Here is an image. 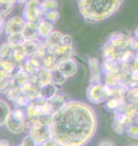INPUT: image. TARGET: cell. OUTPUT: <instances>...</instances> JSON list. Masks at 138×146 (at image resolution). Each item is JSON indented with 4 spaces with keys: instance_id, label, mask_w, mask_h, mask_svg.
<instances>
[{
    "instance_id": "6da1fadb",
    "label": "cell",
    "mask_w": 138,
    "mask_h": 146,
    "mask_svg": "<svg viewBox=\"0 0 138 146\" xmlns=\"http://www.w3.org/2000/svg\"><path fill=\"white\" fill-rule=\"evenodd\" d=\"M124 0H78L80 13L89 22L106 19L120 8Z\"/></svg>"
},
{
    "instance_id": "7a4b0ae2",
    "label": "cell",
    "mask_w": 138,
    "mask_h": 146,
    "mask_svg": "<svg viewBox=\"0 0 138 146\" xmlns=\"http://www.w3.org/2000/svg\"><path fill=\"white\" fill-rule=\"evenodd\" d=\"M22 16L26 22L39 23L43 16L41 2L39 0H30L25 4Z\"/></svg>"
},
{
    "instance_id": "3957f363",
    "label": "cell",
    "mask_w": 138,
    "mask_h": 146,
    "mask_svg": "<svg viewBox=\"0 0 138 146\" xmlns=\"http://www.w3.org/2000/svg\"><path fill=\"white\" fill-rule=\"evenodd\" d=\"M23 113L20 109H15L8 116L5 124L12 133H20L24 129Z\"/></svg>"
},
{
    "instance_id": "277c9868",
    "label": "cell",
    "mask_w": 138,
    "mask_h": 146,
    "mask_svg": "<svg viewBox=\"0 0 138 146\" xmlns=\"http://www.w3.org/2000/svg\"><path fill=\"white\" fill-rule=\"evenodd\" d=\"M113 90L107 85L100 86L98 85H93L88 92L89 93L88 98L93 103H99L104 101L107 97L111 96L113 93Z\"/></svg>"
},
{
    "instance_id": "5b68a950",
    "label": "cell",
    "mask_w": 138,
    "mask_h": 146,
    "mask_svg": "<svg viewBox=\"0 0 138 146\" xmlns=\"http://www.w3.org/2000/svg\"><path fill=\"white\" fill-rule=\"evenodd\" d=\"M30 136L36 143L41 145L43 142L50 139L52 136L51 130L49 125H33L30 131Z\"/></svg>"
},
{
    "instance_id": "8992f818",
    "label": "cell",
    "mask_w": 138,
    "mask_h": 146,
    "mask_svg": "<svg viewBox=\"0 0 138 146\" xmlns=\"http://www.w3.org/2000/svg\"><path fill=\"white\" fill-rule=\"evenodd\" d=\"M26 25V21L20 17H14L8 20L4 27V31L7 35L22 33Z\"/></svg>"
},
{
    "instance_id": "52a82bcc",
    "label": "cell",
    "mask_w": 138,
    "mask_h": 146,
    "mask_svg": "<svg viewBox=\"0 0 138 146\" xmlns=\"http://www.w3.org/2000/svg\"><path fill=\"white\" fill-rule=\"evenodd\" d=\"M73 48L72 46L60 45L52 50V54L56 58V65L57 66L60 63L71 58L73 54Z\"/></svg>"
},
{
    "instance_id": "ba28073f",
    "label": "cell",
    "mask_w": 138,
    "mask_h": 146,
    "mask_svg": "<svg viewBox=\"0 0 138 146\" xmlns=\"http://www.w3.org/2000/svg\"><path fill=\"white\" fill-rule=\"evenodd\" d=\"M39 23L37 22H26V26L22 32L27 40H35L39 36Z\"/></svg>"
},
{
    "instance_id": "9c48e42d",
    "label": "cell",
    "mask_w": 138,
    "mask_h": 146,
    "mask_svg": "<svg viewBox=\"0 0 138 146\" xmlns=\"http://www.w3.org/2000/svg\"><path fill=\"white\" fill-rule=\"evenodd\" d=\"M55 67H57L58 70L66 77H70L75 73L77 68L75 61L71 59L60 63Z\"/></svg>"
},
{
    "instance_id": "30bf717a",
    "label": "cell",
    "mask_w": 138,
    "mask_h": 146,
    "mask_svg": "<svg viewBox=\"0 0 138 146\" xmlns=\"http://www.w3.org/2000/svg\"><path fill=\"white\" fill-rule=\"evenodd\" d=\"M48 104L53 114L61 110L66 104L64 97L61 96H54L47 100Z\"/></svg>"
},
{
    "instance_id": "8fae6325",
    "label": "cell",
    "mask_w": 138,
    "mask_h": 146,
    "mask_svg": "<svg viewBox=\"0 0 138 146\" xmlns=\"http://www.w3.org/2000/svg\"><path fill=\"white\" fill-rule=\"evenodd\" d=\"M6 97L11 101H16L20 96H22L23 93L20 86L14 82L5 92Z\"/></svg>"
},
{
    "instance_id": "7c38bea8",
    "label": "cell",
    "mask_w": 138,
    "mask_h": 146,
    "mask_svg": "<svg viewBox=\"0 0 138 146\" xmlns=\"http://www.w3.org/2000/svg\"><path fill=\"white\" fill-rule=\"evenodd\" d=\"M53 29L52 23L47 19H41L38 28L39 36L47 38L53 32Z\"/></svg>"
},
{
    "instance_id": "4fadbf2b",
    "label": "cell",
    "mask_w": 138,
    "mask_h": 146,
    "mask_svg": "<svg viewBox=\"0 0 138 146\" xmlns=\"http://www.w3.org/2000/svg\"><path fill=\"white\" fill-rule=\"evenodd\" d=\"M63 35L58 31H53L45 39L46 43L52 48H55L62 44Z\"/></svg>"
},
{
    "instance_id": "5bb4252c",
    "label": "cell",
    "mask_w": 138,
    "mask_h": 146,
    "mask_svg": "<svg viewBox=\"0 0 138 146\" xmlns=\"http://www.w3.org/2000/svg\"><path fill=\"white\" fill-rule=\"evenodd\" d=\"M26 58V53L23 45L15 47L13 57L11 60H12L17 67L22 64V62Z\"/></svg>"
},
{
    "instance_id": "9a60e30c",
    "label": "cell",
    "mask_w": 138,
    "mask_h": 146,
    "mask_svg": "<svg viewBox=\"0 0 138 146\" xmlns=\"http://www.w3.org/2000/svg\"><path fill=\"white\" fill-rule=\"evenodd\" d=\"M89 67L90 68L91 72V81L95 84L99 82L100 79V72H99V62L95 58H92L89 60L88 62Z\"/></svg>"
},
{
    "instance_id": "2e32d148",
    "label": "cell",
    "mask_w": 138,
    "mask_h": 146,
    "mask_svg": "<svg viewBox=\"0 0 138 146\" xmlns=\"http://www.w3.org/2000/svg\"><path fill=\"white\" fill-rule=\"evenodd\" d=\"M15 50V46L10 44L8 42L4 43L1 47V60H7L12 59Z\"/></svg>"
},
{
    "instance_id": "e0dca14e",
    "label": "cell",
    "mask_w": 138,
    "mask_h": 146,
    "mask_svg": "<svg viewBox=\"0 0 138 146\" xmlns=\"http://www.w3.org/2000/svg\"><path fill=\"white\" fill-rule=\"evenodd\" d=\"M26 41L27 40L22 33L10 34L7 36V42L15 47L22 46Z\"/></svg>"
},
{
    "instance_id": "ac0fdd59",
    "label": "cell",
    "mask_w": 138,
    "mask_h": 146,
    "mask_svg": "<svg viewBox=\"0 0 138 146\" xmlns=\"http://www.w3.org/2000/svg\"><path fill=\"white\" fill-rule=\"evenodd\" d=\"M27 58H31L38 51V42L35 40H27L23 44Z\"/></svg>"
},
{
    "instance_id": "d6986e66",
    "label": "cell",
    "mask_w": 138,
    "mask_h": 146,
    "mask_svg": "<svg viewBox=\"0 0 138 146\" xmlns=\"http://www.w3.org/2000/svg\"><path fill=\"white\" fill-rule=\"evenodd\" d=\"M57 90V89L54 85L53 83L49 84L41 87L40 90L41 96L45 100H48L55 96Z\"/></svg>"
},
{
    "instance_id": "ffe728a7",
    "label": "cell",
    "mask_w": 138,
    "mask_h": 146,
    "mask_svg": "<svg viewBox=\"0 0 138 146\" xmlns=\"http://www.w3.org/2000/svg\"><path fill=\"white\" fill-rule=\"evenodd\" d=\"M58 7V2L57 0H45L41 2V8L43 16L49 11L57 10Z\"/></svg>"
},
{
    "instance_id": "44dd1931",
    "label": "cell",
    "mask_w": 138,
    "mask_h": 146,
    "mask_svg": "<svg viewBox=\"0 0 138 146\" xmlns=\"http://www.w3.org/2000/svg\"><path fill=\"white\" fill-rule=\"evenodd\" d=\"M1 5H0V11H1V15L6 17L8 15H9L11 11H12L14 4L8 0L5 1H0Z\"/></svg>"
},
{
    "instance_id": "7402d4cb",
    "label": "cell",
    "mask_w": 138,
    "mask_h": 146,
    "mask_svg": "<svg viewBox=\"0 0 138 146\" xmlns=\"http://www.w3.org/2000/svg\"><path fill=\"white\" fill-rule=\"evenodd\" d=\"M45 19L52 23H56L60 18V13L57 10H53L48 11L44 16Z\"/></svg>"
},
{
    "instance_id": "603a6c76",
    "label": "cell",
    "mask_w": 138,
    "mask_h": 146,
    "mask_svg": "<svg viewBox=\"0 0 138 146\" xmlns=\"http://www.w3.org/2000/svg\"><path fill=\"white\" fill-rule=\"evenodd\" d=\"M1 109L3 110V112H1V117L3 116L2 118H1V126L3 125V124H5L6 121L8 117V116L10 114V107L3 100H1Z\"/></svg>"
},
{
    "instance_id": "cb8c5ba5",
    "label": "cell",
    "mask_w": 138,
    "mask_h": 146,
    "mask_svg": "<svg viewBox=\"0 0 138 146\" xmlns=\"http://www.w3.org/2000/svg\"><path fill=\"white\" fill-rule=\"evenodd\" d=\"M128 100L133 105L138 104V89H133L128 92Z\"/></svg>"
},
{
    "instance_id": "d4e9b609",
    "label": "cell",
    "mask_w": 138,
    "mask_h": 146,
    "mask_svg": "<svg viewBox=\"0 0 138 146\" xmlns=\"http://www.w3.org/2000/svg\"><path fill=\"white\" fill-rule=\"evenodd\" d=\"M31 101L32 100L28 97L23 94L15 102L20 107H26L30 105Z\"/></svg>"
},
{
    "instance_id": "484cf974",
    "label": "cell",
    "mask_w": 138,
    "mask_h": 146,
    "mask_svg": "<svg viewBox=\"0 0 138 146\" xmlns=\"http://www.w3.org/2000/svg\"><path fill=\"white\" fill-rule=\"evenodd\" d=\"M128 135L133 138H138V127L130 126L127 129Z\"/></svg>"
},
{
    "instance_id": "4316f807",
    "label": "cell",
    "mask_w": 138,
    "mask_h": 146,
    "mask_svg": "<svg viewBox=\"0 0 138 146\" xmlns=\"http://www.w3.org/2000/svg\"><path fill=\"white\" fill-rule=\"evenodd\" d=\"M36 143L34 140V139L30 135L26 137L23 140V143L21 144L22 146H26V145H36Z\"/></svg>"
},
{
    "instance_id": "83f0119b",
    "label": "cell",
    "mask_w": 138,
    "mask_h": 146,
    "mask_svg": "<svg viewBox=\"0 0 138 146\" xmlns=\"http://www.w3.org/2000/svg\"><path fill=\"white\" fill-rule=\"evenodd\" d=\"M120 100L117 98H113L112 100H110L108 103L107 105L110 109H114L117 108L118 106L120 105Z\"/></svg>"
},
{
    "instance_id": "f1b7e54d",
    "label": "cell",
    "mask_w": 138,
    "mask_h": 146,
    "mask_svg": "<svg viewBox=\"0 0 138 146\" xmlns=\"http://www.w3.org/2000/svg\"><path fill=\"white\" fill-rule=\"evenodd\" d=\"M72 39L69 35H64L63 36L62 44L65 46H71Z\"/></svg>"
},
{
    "instance_id": "f546056e",
    "label": "cell",
    "mask_w": 138,
    "mask_h": 146,
    "mask_svg": "<svg viewBox=\"0 0 138 146\" xmlns=\"http://www.w3.org/2000/svg\"><path fill=\"white\" fill-rule=\"evenodd\" d=\"M30 0H17V2H18L19 3H21V4H23V3L26 4Z\"/></svg>"
},
{
    "instance_id": "4dcf8cb0",
    "label": "cell",
    "mask_w": 138,
    "mask_h": 146,
    "mask_svg": "<svg viewBox=\"0 0 138 146\" xmlns=\"http://www.w3.org/2000/svg\"><path fill=\"white\" fill-rule=\"evenodd\" d=\"M135 36L138 39V27L137 28V29L135 31Z\"/></svg>"
},
{
    "instance_id": "1f68e13d",
    "label": "cell",
    "mask_w": 138,
    "mask_h": 146,
    "mask_svg": "<svg viewBox=\"0 0 138 146\" xmlns=\"http://www.w3.org/2000/svg\"><path fill=\"white\" fill-rule=\"evenodd\" d=\"M9 1H10L11 2H12V3H15V2H17V0H9Z\"/></svg>"
},
{
    "instance_id": "d6a6232c",
    "label": "cell",
    "mask_w": 138,
    "mask_h": 146,
    "mask_svg": "<svg viewBox=\"0 0 138 146\" xmlns=\"http://www.w3.org/2000/svg\"><path fill=\"white\" fill-rule=\"evenodd\" d=\"M41 2H43V1H45V0H39Z\"/></svg>"
},
{
    "instance_id": "836d02e7",
    "label": "cell",
    "mask_w": 138,
    "mask_h": 146,
    "mask_svg": "<svg viewBox=\"0 0 138 146\" xmlns=\"http://www.w3.org/2000/svg\"><path fill=\"white\" fill-rule=\"evenodd\" d=\"M137 122L138 123V118L137 119Z\"/></svg>"
}]
</instances>
